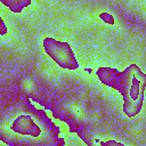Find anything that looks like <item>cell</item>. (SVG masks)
<instances>
[{
  "label": "cell",
  "instance_id": "3",
  "mask_svg": "<svg viewBox=\"0 0 146 146\" xmlns=\"http://www.w3.org/2000/svg\"><path fill=\"white\" fill-rule=\"evenodd\" d=\"M11 130L16 133L31 137H38L41 133L40 127L33 121L30 115L26 114L19 115L14 120V122L11 123Z\"/></svg>",
  "mask_w": 146,
  "mask_h": 146
},
{
  "label": "cell",
  "instance_id": "4",
  "mask_svg": "<svg viewBox=\"0 0 146 146\" xmlns=\"http://www.w3.org/2000/svg\"><path fill=\"white\" fill-rule=\"evenodd\" d=\"M0 3H2L5 7H7L13 13H21L25 7L31 5L30 0H1Z\"/></svg>",
  "mask_w": 146,
  "mask_h": 146
},
{
  "label": "cell",
  "instance_id": "5",
  "mask_svg": "<svg viewBox=\"0 0 146 146\" xmlns=\"http://www.w3.org/2000/svg\"><path fill=\"white\" fill-rule=\"evenodd\" d=\"M99 18L105 23V24H108V25H114L115 24V18L112 14L107 13V11H102L99 14Z\"/></svg>",
  "mask_w": 146,
  "mask_h": 146
},
{
  "label": "cell",
  "instance_id": "7",
  "mask_svg": "<svg viewBox=\"0 0 146 146\" xmlns=\"http://www.w3.org/2000/svg\"><path fill=\"white\" fill-rule=\"evenodd\" d=\"M7 33V27H6V24L3 22V19L0 17V35H3Z\"/></svg>",
  "mask_w": 146,
  "mask_h": 146
},
{
  "label": "cell",
  "instance_id": "6",
  "mask_svg": "<svg viewBox=\"0 0 146 146\" xmlns=\"http://www.w3.org/2000/svg\"><path fill=\"white\" fill-rule=\"evenodd\" d=\"M102 146H124L123 144L115 141V140H106V141H99Z\"/></svg>",
  "mask_w": 146,
  "mask_h": 146
},
{
  "label": "cell",
  "instance_id": "8",
  "mask_svg": "<svg viewBox=\"0 0 146 146\" xmlns=\"http://www.w3.org/2000/svg\"><path fill=\"white\" fill-rule=\"evenodd\" d=\"M84 71H86L87 73H92V68H90V67H86Z\"/></svg>",
  "mask_w": 146,
  "mask_h": 146
},
{
  "label": "cell",
  "instance_id": "1",
  "mask_svg": "<svg viewBox=\"0 0 146 146\" xmlns=\"http://www.w3.org/2000/svg\"><path fill=\"white\" fill-rule=\"evenodd\" d=\"M96 75L103 84L122 95L123 113L128 117H135L140 113L144 105L146 76L137 64H131L122 72L113 67H99Z\"/></svg>",
  "mask_w": 146,
  "mask_h": 146
},
{
  "label": "cell",
  "instance_id": "2",
  "mask_svg": "<svg viewBox=\"0 0 146 146\" xmlns=\"http://www.w3.org/2000/svg\"><path fill=\"white\" fill-rule=\"evenodd\" d=\"M42 46L47 55L60 67L65 70H76L79 63L74 56L71 46L65 41H59L47 36L42 41Z\"/></svg>",
  "mask_w": 146,
  "mask_h": 146
}]
</instances>
